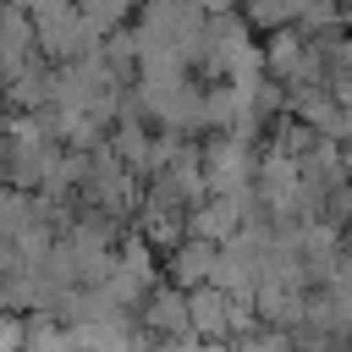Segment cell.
<instances>
[{"label":"cell","mask_w":352,"mask_h":352,"mask_svg":"<svg viewBox=\"0 0 352 352\" xmlns=\"http://www.w3.org/2000/svg\"><path fill=\"white\" fill-rule=\"evenodd\" d=\"M28 22H33V44L50 66H66V60H82L104 44V33L88 22V11L77 0H22Z\"/></svg>","instance_id":"cell-1"},{"label":"cell","mask_w":352,"mask_h":352,"mask_svg":"<svg viewBox=\"0 0 352 352\" xmlns=\"http://www.w3.org/2000/svg\"><path fill=\"white\" fill-rule=\"evenodd\" d=\"M132 324L143 341H192V324H187V292L170 286L165 275L143 292V302L132 308Z\"/></svg>","instance_id":"cell-2"},{"label":"cell","mask_w":352,"mask_h":352,"mask_svg":"<svg viewBox=\"0 0 352 352\" xmlns=\"http://www.w3.org/2000/svg\"><path fill=\"white\" fill-rule=\"evenodd\" d=\"M214 264H220V242H204V236L187 231V236L160 258V275H165L170 286L192 292V286H209V280H214Z\"/></svg>","instance_id":"cell-3"},{"label":"cell","mask_w":352,"mask_h":352,"mask_svg":"<svg viewBox=\"0 0 352 352\" xmlns=\"http://www.w3.org/2000/svg\"><path fill=\"white\" fill-rule=\"evenodd\" d=\"M187 324H192V341L198 346L231 341V292H220L214 280L209 286H192L187 292Z\"/></svg>","instance_id":"cell-4"},{"label":"cell","mask_w":352,"mask_h":352,"mask_svg":"<svg viewBox=\"0 0 352 352\" xmlns=\"http://www.w3.org/2000/svg\"><path fill=\"white\" fill-rule=\"evenodd\" d=\"M341 170H346V182H352V143H341Z\"/></svg>","instance_id":"cell-5"},{"label":"cell","mask_w":352,"mask_h":352,"mask_svg":"<svg viewBox=\"0 0 352 352\" xmlns=\"http://www.w3.org/2000/svg\"><path fill=\"white\" fill-rule=\"evenodd\" d=\"M330 352H352V341H336V346H330Z\"/></svg>","instance_id":"cell-6"},{"label":"cell","mask_w":352,"mask_h":352,"mask_svg":"<svg viewBox=\"0 0 352 352\" xmlns=\"http://www.w3.org/2000/svg\"><path fill=\"white\" fill-rule=\"evenodd\" d=\"M346 6H352V0H346Z\"/></svg>","instance_id":"cell-7"},{"label":"cell","mask_w":352,"mask_h":352,"mask_svg":"<svg viewBox=\"0 0 352 352\" xmlns=\"http://www.w3.org/2000/svg\"><path fill=\"white\" fill-rule=\"evenodd\" d=\"M16 6H22V0H16Z\"/></svg>","instance_id":"cell-8"}]
</instances>
